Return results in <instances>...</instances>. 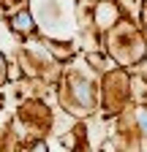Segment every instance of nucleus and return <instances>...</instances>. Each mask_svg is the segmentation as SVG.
<instances>
[{"label": "nucleus", "instance_id": "1", "mask_svg": "<svg viewBox=\"0 0 147 152\" xmlns=\"http://www.w3.org/2000/svg\"><path fill=\"white\" fill-rule=\"evenodd\" d=\"M30 22H27V16H16V27H27Z\"/></svg>", "mask_w": 147, "mask_h": 152}, {"label": "nucleus", "instance_id": "2", "mask_svg": "<svg viewBox=\"0 0 147 152\" xmlns=\"http://www.w3.org/2000/svg\"><path fill=\"white\" fill-rule=\"evenodd\" d=\"M139 120H142V125H144V130H147V114H139Z\"/></svg>", "mask_w": 147, "mask_h": 152}]
</instances>
